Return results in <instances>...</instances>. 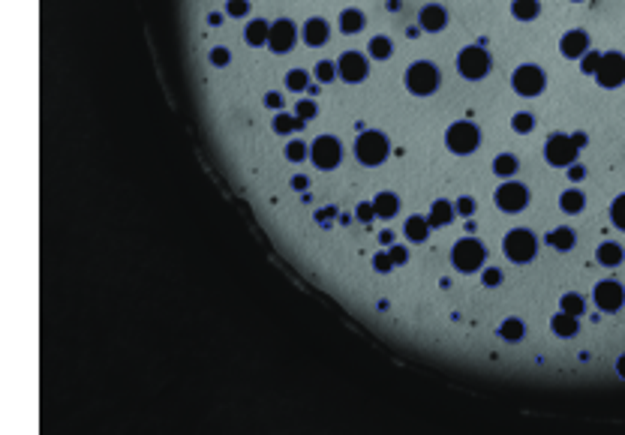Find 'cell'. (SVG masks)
<instances>
[{"instance_id": "32", "label": "cell", "mask_w": 625, "mask_h": 435, "mask_svg": "<svg viewBox=\"0 0 625 435\" xmlns=\"http://www.w3.org/2000/svg\"><path fill=\"white\" fill-rule=\"evenodd\" d=\"M532 126H536V117L532 115H526V111H520V115H514V120H511V129L517 135H526V133H532Z\"/></svg>"}, {"instance_id": "4", "label": "cell", "mask_w": 625, "mask_h": 435, "mask_svg": "<svg viewBox=\"0 0 625 435\" xmlns=\"http://www.w3.org/2000/svg\"><path fill=\"white\" fill-rule=\"evenodd\" d=\"M484 258H487V249H484V244L475 237H463L454 244V249H451V265L460 273H475L484 265Z\"/></svg>"}, {"instance_id": "14", "label": "cell", "mask_w": 625, "mask_h": 435, "mask_svg": "<svg viewBox=\"0 0 625 435\" xmlns=\"http://www.w3.org/2000/svg\"><path fill=\"white\" fill-rule=\"evenodd\" d=\"M596 303H598L601 312H617L625 303V288L613 279H604L596 286Z\"/></svg>"}, {"instance_id": "52", "label": "cell", "mask_w": 625, "mask_h": 435, "mask_svg": "<svg viewBox=\"0 0 625 435\" xmlns=\"http://www.w3.org/2000/svg\"><path fill=\"white\" fill-rule=\"evenodd\" d=\"M379 240H382V244H385V246H388V244H391V240H394V235H391V231H382V235H379Z\"/></svg>"}, {"instance_id": "21", "label": "cell", "mask_w": 625, "mask_h": 435, "mask_svg": "<svg viewBox=\"0 0 625 435\" xmlns=\"http://www.w3.org/2000/svg\"><path fill=\"white\" fill-rule=\"evenodd\" d=\"M367 27V18H364V13L361 9H343V15H340V30L343 34H361V30Z\"/></svg>"}, {"instance_id": "17", "label": "cell", "mask_w": 625, "mask_h": 435, "mask_svg": "<svg viewBox=\"0 0 625 435\" xmlns=\"http://www.w3.org/2000/svg\"><path fill=\"white\" fill-rule=\"evenodd\" d=\"M328 36H331V27H328L325 18H310V22L304 24V43L307 45H312V48L325 45Z\"/></svg>"}, {"instance_id": "28", "label": "cell", "mask_w": 625, "mask_h": 435, "mask_svg": "<svg viewBox=\"0 0 625 435\" xmlns=\"http://www.w3.org/2000/svg\"><path fill=\"white\" fill-rule=\"evenodd\" d=\"M547 244L553 249H559V252H568L574 246V231L571 228H553L547 235Z\"/></svg>"}, {"instance_id": "19", "label": "cell", "mask_w": 625, "mask_h": 435, "mask_svg": "<svg viewBox=\"0 0 625 435\" xmlns=\"http://www.w3.org/2000/svg\"><path fill=\"white\" fill-rule=\"evenodd\" d=\"M373 207H376L379 219H391V216H397V210H400V198L394 192H379V196L373 198Z\"/></svg>"}, {"instance_id": "27", "label": "cell", "mask_w": 625, "mask_h": 435, "mask_svg": "<svg viewBox=\"0 0 625 435\" xmlns=\"http://www.w3.org/2000/svg\"><path fill=\"white\" fill-rule=\"evenodd\" d=\"M307 120H301L298 115H277L274 117V133L277 135H289V133H298Z\"/></svg>"}, {"instance_id": "44", "label": "cell", "mask_w": 625, "mask_h": 435, "mask_svg": "<svg viewBox=\"0 0 625 435\" xmlns=\"http://www.w3.org/2000/svg\"><path fill=\"white\" fill-rule=\"evenodd\" d=\"M229 60H231L229 57V48H223V45H217L214 52H210V64H214V66H226Z\"/></svg>"}, {"instance_id": "47", "label": "cell", "mask_w": 625, "mask_h": 435, "mask_svg": "<svg viewBox=\"0 0 625 435\" xmlns=\"http://www.w3.org/2000/svg\"><path fill=\"white\" fill-rule=\"evenodd\" d=\"M568 177H571V180H583V177H587V168L571 163V168H568Z\"/></svg>"}, {"instance_id": "7", "label": "cell", "mask_w": 625, "mask_h": 435, "mask_svg": "<svg viewBox=\"0 0 625 435\" xmlns=\"http://www.w3.org/2000/svg\"><path fill=\"white\" fill-rule=\"evenodd\" d=\"M310 159H312V165L322 168V171L337 168V165H340V159H343L340 141H337L334 135H319V138H312V145H310Z\"/></svg>"}, {"instance_id": "6", "label": "cell", "mask_w": 625, "mask_h": 435, "mask_svg": "<svg viewBox=\"0 0 625 435\" xmlns=\"http://www.w3.org/2000/svg\"><path fill=\"white\" fill-rule=\"evenodd\" d=\"M457 69H460L463 78H469V82H481V78L490 73V54L484 52L481 45H466L457 54Z\"/></svg>"}, {"instance_id": "37", "label": "cell", "mask_w": 625, "mask_h": 435, "mask_svg": "<svg viewBox=\"0 0 625 435\" xmlns=\"http://www.w3.org/2000/svg\"><path fill=\"white\" fill-rule=\"evenodd\" d=\"M610 219H613V226H617L619 231H625V196H619L610 205Z\"/></svg>"}, {"instance_id": "5", "label": "cell", "mask_w": 625, "mask_h": 435, "mask_svg": "<svg viewBox=\"0 0 625 435\" xmlns=\"http://www.w3.org/2000/svg\"><path fill=\"white\" fill-rule=\"evenodd\" d=\"M445 145H448L451 154L469 156L472 150H475V147L481 145V133H478V126H475V124H469V120H457L454 126H448Z\"/></svg>"}, {"instance_id": "16", "label": "cell", "mask_w": 625, "mask_h": 435, "mask_svg": "<svg viewBox=\"0 0 625 435\" xmlns=\"http://www.w3.org/2000/svg\"><path fill=\"white\" fill-rule=\"evenodd\" d=\"M418 24H421V30H427V34H439V30H445V24H448V13L442 6L430 3V6L421 9Z\"/></svg>"}, {"instance_id": "42", "label": "cell", "mask_w": 625, "mask_h": 435, "mask_svg": "<svg viewBox=\"0 0 625 435\" xmlns=\"http://www.w3.org/2000/svg\"><path fill=\"white\" fill-rule=\"evenodd\" d=\"M250 13V0H229V15L231 18H240Z\"/></svg>"}, {"instance_id": "41", "label": "cell", "mask_w": 625, "mask_h": 435, "mask_svg": "<svg viewBox=\"0 0 625 435\" xmlns=\"http://www.w3.org/2000/svg\"><path fill=\"white\" fill-rule=\"evenodd\" d=\"M355 216H358L361 222H373V219H376V207H373V201H364V205H358V207H355Z\"/></svg>"}, {"instance_id": "29", "label": "cell", "mask_w": 625, "mask_h": 435, "mask_svg": "<svg viewBox=\"0 0 625 435\" xmlns=\"http://www.w3.org/2000/svg\"><path fill=\"white\" fill-rule=\"evenodd\" d=\"M517 168H520V163H517V156H511V154H499L493 159V171H496L499 177H511Z\"/></svg>"}, {"instance_id": "35", "label": "cell", "mask_w": 625, "mask_h": 435, "mask_svg": "<svg viewBox=\"0 0 625 435\" xmlns=\"http://www.w3.org/2000/svg\"><path fill=\"white\" fill-rule=\"evenodd\" d=\"M286 87L289 90H307L310 87V75L304 73V69H292V73L286 75Z\"/></svg>"}, {"instance_id": "24", "label": "cell", "mask_w": 625, "mask_h": 435, "mask_svg": "<svg viewBox=\"0 0 625 435\" xmlns=\"http://www.w3.org/2000/svg\"><path fill=\"white\" fill-rule=\"evenodd\" d=\"M538 13H541L538 0H511V15L517 22H532V18H538Z\"/></svg>"}, {"instance_id": "10", "label": "cell", "mask_w": 625, "mask_h": 435, "mask_svg": "<svg viewBox=\"0 0 625 435\" xmlns=\"http://www.w3.org/2000/svg\"><path fill=\"white\" fill-rule=\"evenodd\" d=\"M596 82H598L601 87H608V90L625 84V57H622L619 52L601 54V64H598V69H596Z\"/></svg>"}, {"instance_id": "30", "label": "cell", "mask_w": 625, "mask_h": 435, "mask_svg": "<svg viewBox=\"0 0 625 435\" xmlns=\"http://www.w3.org/2000/svg\"><path fill=\"white\" fill-rule=\"evenodd\" d=\"M391 52H394V43H391L388 36H373V39H370V54L376 57V60L391 57Z\"/></svg>"}, {"instance_id": "48", "label": "cell", "mask_w": 625, "mask_h": 435, "mask_svg": "<svg viewBox=\"0 0 625 435\" xmlns=\"http://www.w3.org/2000/svg\"><path fill=\"white\" fill-rule=\"evenodd\" d=\"M265 105L268 108H280V105H283V96H280V94H268L265 96Z\"/></svg>"}, {"instance_id": "11", "label": "cell", "mask_w": 625, "mask_h": 435, "mask_svg": "<svg viewBox=\"0 0 625 435\" xmlns=\"http://www.w3.org/2000/svg\"><path fill=\"white\" fill-rule=\"evenodd\" d=\"M493 201H496V207L505 210V214H520V210L529 205V189L523 184H502L496 189V196H493Z\"/></svg>"}, {"instance_id": "31", "label": "cell", "mask_w": 625, "mask_h": 435, "mask_svg": "<svg viewBox=\"0 0 625 435\" xmlns=\"http://www.w3.org/2000/svg\"><path fill=\"white\" fill-rule=\"evenodd\" d=\"M499 337L508 339V342H517L523 337V321L520 318H505V321H502V327H499Z\"/></svg>"}, {"instance_id": "51", "label": "cell", "mask_w": 625, "mask_h": 435, "mask_svg": "<svg viewBox=\"0 0 625 435\" xmlns=\"http://www.w3.org/2000/svg\"><path fill=\"white\" fill-rule=\"evenodd\" d=\"M292 186H295V189H307V177H301V175H298L295 180H292Z\"/></svg>"}, {"instance_id": "8", "label": "cell", "mask_w": 625, "mask_h": 435, "mask_svg": "<svg viewBox=\"0 0 625 435\" xmlns=\"http://www.w3.org/2000/svg\"><path fill=\"white\" fill-rule=\"evenodd\" d=\"M544 84H547L544 82V73L536 64H523L514 69V75H511V87H514V94H520V96H538Z\"/></svg>"}, {"instance_id": "38", "label": "cell", "mask_w": 625, "mask_h": 435, "mask_svg": "<svg viewBox=\"0 0 625 435\" xmlns=\"http://www.w3.org/2000/svg\"><path fill=\"white\" fill-rule=\"evenodd\" d=\"M598 64H601V52H587V54L580 57V69H583L587 75H596Z\"/></svg>"}, {"instance_id": "26", "label": "cell", "mask_w": 625, "mask_h": 435, "mask_svg": "<svg viewBox=\"0 0 625 435\" xmlns=\"http://www.w3.org/2000/svg\"><path fill=\"white\" fill-rule=\"evenodd\" d=\"M583 205H587V198H583V192H580V189H566V192L559 196L562 214H580Z\"/></svg>"}, {"instance_id": "45", "label": "cell", "mask_w": 625, "mask_h": 435, "mask_svg": "<svg viewBox=\"0 0 625 435\" xmlns=\"http://www.w3.org/2000/svg\"><path fill=\"white\" fill-rule=\"evenodd\" d=\"M454 210H457L460 216H472V214H475V201H472V198H457V207Z\"/></svg>"}, {"instance_id": "46", "label": "cell", "mask_w": 625, "mask_h": 435, "mask_svg": "<svg viewBox=\"0 0 625 435\" xmlns=\"http://www.w3.org/2000/svg\"><path fill=\"white\" fill-rule=\"evenodd\" d=\"M388 256H391V261H394V265H406L409 252L403 249V246H391V252H388Z\"/></svg>"}, {"instance_id": "22", "label": "cell", "mask_w": 625, "mask_h": 435, "mask_svg": "<svg viewBox=\"0 0 625 435\" xmlns=\"http://www.w3.org/2000/svg\"><path fill=\"white\" fill-rule=\"evenodd\" d=\"M596 258L604 267H617V265H622V246L613 244V240H604V244L596 249Z\"/></svg>"}, {"instance_id": "13", "label": "cell", "mask_w": 625, "mask_h": 435, "mask_svg": "<svg viewBox=\"0 0 625 435\" xmlns=\"http://www.w3.org/2000/svg\"><path fill=\"white\" fill-rule=\"evenodd\" d=\"M337 73H340L343 82H349V84L364 82L367 73H370L367 57H361V52H346V54L337 60Z\"/></svg>"}, {"instance_id": "23", "label": "cell", "mask_w": 625, "mask_h": 435, "mask_svg": "<svg viewBox=\"0 0 625 435\" xmlns=\"http://www.w3.org/2000/svg\"><path fill=\"white\" fill-rule=\"evenodd\" d=\"M403 231H406V237L412 240V244H424L427 235H430V222H427V216H409Z\"/></svg>"}, {"instance_id": "33", "label": "cell", "mask_w": 625, "mask_h": 435, "mask_svg": "<svg viewBox=\"0 0 625 435\" xmlns=\"http://www.w3.org/2000/svg\"><path fill=\"white\" fill-rule=\"evenodd\" d=\"M340 73H337V64H331V60H319L316 64V78L322 84H328V82H334Z\"/></svg>"}, {"instance_id": "3", "label": "cell", "mask_w": 625, "mask_h": 435, "mask_svg": "<svg viewBox=\"0 0 625 435\" xmlns=\"http://www.w3.org/2000/svg\"><path fill=\"white\" fill-rule=\"evenodd\" d=\"M388 150H391L388 135L373 133V129H367V133H358V141H355V156H358V163H364V165H379V163H385V159H388Z\"/></svg>"}, {"instance_id": "12", "label": "cell", "mask_w": 625, "mask_h": 435, "mask_svg": "<svg viewBox=\"0 0 625 435\" xmlns=\"http://www.w3.org/2000/svg\"><path fill=\"white\" fill-rule=\"evenodd\" d=\"M295 39H298V34H295V24H292L289 18H280V22L271 24L268 48H271V52H274V54H286V52H292V48H295Z\"/></svg>"}, {"instance_id": "34", "label": "cell", "mask_w": 625, "mask_h": 435, "mask_svg": "<svg viewBox=\"0 0 625 435\" xmlns=\"http://www.w3.org/2000/svg\"><path fill=\"white\" fill-rule=\"evenodd\" d=\"M310 156V147L307 141H289L286 145V159H292V163H301V159Z\"/></svg>"}, {"instance_id": "53", "label": "cell", "mask_w": 625, "mask_h": 435, "mask_svg": "<svg viewBox=\"0 0 625 435\" xmlns=\"http://www.w3.org/2000/svg\"><path fill=\"white\" fill-rule=\"evenodd\" d=\"M617 372H619V376H625V354H622V357L617 360Z\"/></svg>"}, {"instance_id": "2", "label": "cell", "mask_w": 625, "mask_h": 435, "mask_svg": "<svg viewBox=\"0 0 625 435\" xmlns=\"http://www.w3.org/2000/svg\"><path fill=\"white\" fill-rule=\"evenodd\" d=\"M502 252L514 261V265H526V261L536 258L538 252V240L536 235H532L529 228H514L505 235V240H502Z\"/></svg>"}, {"instance_id": "50", "label": "cell", "mask_w": 625, "mask_h": 435, "mask_svg": "<svg viewBox=\"0 0 625 435\" xmlns=\"http://www.w3.org/2000/svg\"><path fill=\"white\" fill-rule=\"evenodd\" d=\"M208 24H214V27H217V24H223V15H220V13H210V15H208Z\"/></svg>"}, {"instance_id": "9", "label": "cell", "mask_w": 625, "mask_h": 435, "mask_svg": "<svg viewBox=\"0 0 625 435\" xmlns=\"http://www.w3.org/2000/svg\"><path fill=\"white\" fill-rule=\"evenodd\" d=\"M577 145H574L571 135H562V133H553L547 138V145H544V159H547L550 165H571L574 159H577Z\"/></svg>"}, {"instance_id": "18", "label": "cell", "mask_w": 625, "mask_h": 435, "mask_svg": "<svg viewBox=\"0 0 625 435\" xmlns=\"http://www.w3.org/2000/svg\"><path fill=\"white\" fill-rule=\"evenodd\" d=\"M454 205L451 201H445V198H439V201H433V207H430V216H427V222H430V228H445L451 219H454Z\"/></svg>"}, {"instance_id": "20", "label": "cell", "mask_w": 625, "mask_h": 435, "mask_svg": "<svg viewBox=\"0 0 625 435\" xmlns=\"http://www.w3.org/2000/svg\"><path fill=\"white\" fill-rule=\"evenodd\" d=\"M550 330L562 339L574 337V333H577V316H571V312H556V316L550 318Z\"/></svg>"}, {"instance_id": "40", "label": "cell", "mask_w": 625, "mask_h": 435, "mask_svg": "<svg viewBox=\"0 0 625 435\" xmlns=\"http://www.w3.org/2000/svg\"><path fill=\"white\" fill-rule=\"evenodd\" d=\"M481 282L487 288H496L499 282H502V270H496V267H484V273H481Z\"/></svg>"}, {"instance_id": "36", "label": "cell", "mask_w": 625, "mask_h": 435, "mask_svg": "<svg viewBox=\"0 0 625 435\" xmlns=\"http://www.w3.org/2000/svg\"><path fill=\"white\" fill-rule=\"evenodd\" d=\"M559 307H562V312H571V316H580L587 303H583V297H580V295H566V297L559 300Z\"/></svg>"}, {"instance_id": "1", "label": "cell", "mask_w": 625, "mask_h": 435, "mask_svg": "<svg viewBox=\"0 0 625 435\" xmlns=\"http://www.w3.org/2000/svg\"><path fill=\"white\" fill-rule=\"evenodd\" d=\"M403 84H406V90L415 94V96H430L433 90L439 87V66L430 64V60H418V64H412L406 69Z\"/></svg>"}, {"instance_id": "39", "label": "cell", "mask_w": 625, "mask_h": 435, "mask_svg": "<svg viewBox=\"0 0 625 435\" xmlns=\"http://www.w3.org/2000/svg\"><path fill=\"white\" fill-rule=\"evenodd\" d=\"M316 111L319 108H316V103H312V99H301V103L295 105V115L301 120H312V117H316Z\"/></svg>"}, {"instance_id": "43", "label": "cell", "mask_w": 625, "mask_h": 435, "mask_svg": "<svg viewBox=\"0 0 625 435\" xmlns=\"http://www.w3.org/2000/svg\"><path fill=\"white\" fill-rule=\"evenodd\" d=\"M373 267H376L379 273H388L391 267H394V261H391V256H388V252H379V256L373 258Z\"/></svg>"}, {"instance_id": "15", "label": "cell", "mask_w": 625, "mask_h": 435, "mask_svg": "<svg viewBox=\"0 0 625 435\" xmlns=\"http://www.w3.org/2000/svg\"><path fill=\"white\" fill-rule=\"evenodd\" d=\"M559 52H562V57H568V60L583 57L589 52V34H587V30H568V34L559 39Z\"/></svg>"}, {"instance_id": "49", "label": "cell", "mask_w": 625, "mask_h": 435, "mask_svg": "<svg viewBox=\"0 0 625 435\" xmlns=\"http://www.w3.org/2000/svg\"><path fill=\"white\" fill-rule=\"evenodd\" d=\"M571 138H574V145H577V147H587V133H574Z\"/></svg>"}, {"instance_id": "25", "label": "cell", "mask_w": 625, "mask_h": 435, "mask_svg": "<svg viewBox=\"0 0 625 435\" xmlns=\"http://www.w3.org/2000/svg\"><path fill=\"white\" fill-rule=\"evenodd\" d=\"M268 36H271V24H268V22L256 18V22H250V24H247L244 39H247L250 45H265V43H268Z\"/></svg>"}]
</instances>
